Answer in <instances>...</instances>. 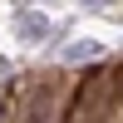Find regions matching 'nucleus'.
<instances>
[{"label":"nucleus","mask_w":123,"mask_h":123,"mask_svg":"<svg viewBox=\"0 0 123 123\" xmlns=\"http://www.w3.org/2000/svg\"><path fill=\"white\" fill-rule=\"evenodd\" d=\"M49 35H54V20H49V15H39V10H20V15H15V39L44 44Z\"/></svg>","instance_id":"f257e3e1"},{"label":"nucleus","mask_w":123,"mask_h":123,"mask_svg":"<svg viewBox=\"0 0 123 123\" xmlns=\"http://www.w3.org/2000/svg\"><path fill=\"white\" fill-rule=\"evenodd\" d=\"M94 59H104V44L98 39H74L64 49V64H94Z\"/></svg>","instance_id":"f03ea898"},{"label":"nucleus","mask_w":123,"mask_h":123,"mask_svg":"<svg viewBox=\"0 0 123 123\" xmlns=\"http://www.w3.org/2000/svg\"><path fill=\"white\" fill-rule=\"evenodd\" d=\"M79 5H108V0H79Z\"/></svg>","instance_id":"7ed1b4c3"}]
</instances>
